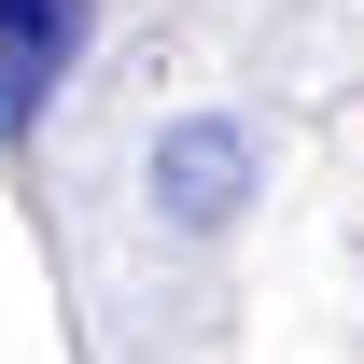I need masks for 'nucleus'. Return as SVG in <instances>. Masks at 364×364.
Returning a JSON list of instances; mask_svg holds the SVG:
<instances>
[{
  "mask_svg": "<svg viewBox=\"0 0 364 364\" xmlns=\"http://www.w3.org/2000/svg\"><path fill=\"white\" fill-rule=\"evenodd\" d=\"M140 196H154L182 238H210V225H238V196H267V140L238 127V112H182V127H154V154H140Z\"/></svg>",
  "mask_w": 364,
  "mask_h": 364,
  "instance_id": "1",
  "label": "nucleus"
},
{
  "mask_svg": "<svg viewBox=\"0 0 364 364\" xmlns=\"http://www.w3.org/2000/svg\"><path fill=\"white\" fill-rule=\"evenodd\" d=\"M85 28H98V0H0V140L43 127V98L70 85Z\"/></svg>",
  "mask_w": 364,
  "mask_h": 364,
  "instance_id": "2",
  "label": "nucleus"
}]
</instances>
